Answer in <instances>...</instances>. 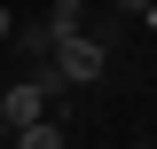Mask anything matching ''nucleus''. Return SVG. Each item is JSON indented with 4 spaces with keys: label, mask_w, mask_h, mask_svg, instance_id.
<instances>
[{
    "label": "nucleus",
    "mask_w": 157,
    "mask_h": 149,
    "mask_svg": "<svg viewBox=\"0 0 157 149\" xmlns=\"http://www.w3.org/2000/svg\"><path fill=\"white\" fill-rule=\"evenodd\" d=\"M55 63H63V78H71V86H94V78L110 71V47H102L94 32H78V39H63V47H55Z\"/></svg>",
    "instance_id": "f257e3e1"
},
{
    "label": "nucleus",
    "mask_w": 157,
    "mask_h": 149,
    "mask_svg": "<svg viewBox=\"0 0 157 149\" xmlns=\"http://www.w3.org/2000/svg\"><path fill=\"white\" fill-rule=\"evenodd\" d=\"M0 141H8V118H0Z\"/></svg>",
    "instance_id": "6e6552de"
},
{
    "label": "nucleus",
    "mask_w": 157,
    "mask_h": 149,
    "mask_svg": "<svg viewBox=\"0 0 157 149\" xmlns=\"http://www.w3.org/2000/svg\"><path fill=\"white\" fill-rule=\"evenodd\" d=\"M78 32H86V0H47V39L63 47V39H78Z\"/></svg>",
    "instance_id": "7ed1b4c3"
},
{
    "label": "nucleus",
    "mask_w": 157,
    "mask_h": 149,
    "mask_svg": "<svg viewBox=\"0 0 157 149\" xmlns=\"http://www.w3.org/2000/svg\"><path fill=\"white\" fill-rule=\"evenodd\" d=\"M0 118H8V133L39 126V118H47V94H39V78H16V86L0 94Z\"/></svg>",
    "instance_id": "f03ea898"
},
{
    "label": "nucleus",
    "mask_w": 157,
    "mask_h": 149,
    "mask_svg": "<svg viewBox=\"0 0 157 149\" xmlns=\"http://www.w3.org/2000/svg\"><path fill=\"white\" fill-rule=\"evenodd\" d=\"M16 47H24L32 63H47V55H55V39H47V24H16Z\"/></svg>",
    "instance_id": "20e7f679"
},
{
    "label": "nucleus",
    "mask_w": 157,
    "mask_h": 149,
    "mask_svg": "<svg viewBox=\"0 0 157 149\" xmlns=\"http://www.w3.org/2000/svg\"><path fill=\"white\" fill-rule=\"evenodd\" d=\"M0 39H16V16H8V8H0Z\"/></svg>",
    "instance_id": "0eeeda50"
},
{
    "label": "nucleus",
    "mask_w": 157,
    "mask_h": 149,
    "mask_svg": "<svg viewBox=\"0 0 157 149\" xmlns=\"http://www.w3.org/2000/svg\"><path fill=\"white\" fill-rule=\"evenodd\" d=\"M118 8H126V16H149V0H118Z\"/></svg>",
    "instance_id": "423d86ee"
},
{
    "label": "nucleus",
    "mask_w": 157,
    "mask_h": 149,
    "mask_svg": "<svg viewBox=\"0 0 157 149\" xmlns=\"http://www.w3.org/2000/svg\"><path fill=\"white\" fill-rule=\"evenodd\" d=\"M16 149H63V126H47V118H39V126L16 133Z\"/></svg>",
    "instance_id": "39448f33"
}]
</instances>
